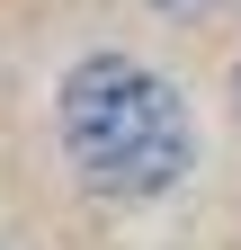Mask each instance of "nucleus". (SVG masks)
I'll use <instances>...</instances> for the list:
<instances>
[{
	"instance_id": "nucleus-1",
	"label": "nucleus",
	"mask_w": 241,
	"mask_h": 250,
	"mask_svg": "<svg viewBox=\"0 0 241 250\" xmlns=\"http://www.w3.org/2000/svg\"><path fill=\"white\" fill-rule=\"evenodd\" d=\"M63 152L107 197H161L188 170V107L125 54H99L63 81Z\"/></svg>"
},
{
	"instance_id": "nucleus-2",
	"label": "nucleus",
	"mask_w": 241,
	"mask_h": 250,
	"mask_svg": "<svg viewBox=\"0 0 241 250\" xmlns=\"http://www.w3.org/2000/svg\"><path fill=\"white\" fill-rule=\"evenodd\" d=\"M232 99H241V81H232Z\"/></svg>"
}]
</instances>
